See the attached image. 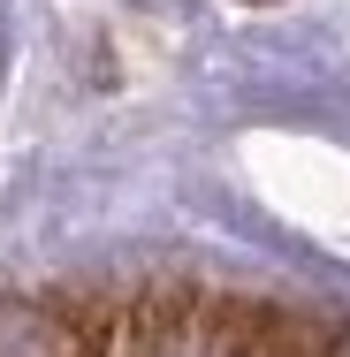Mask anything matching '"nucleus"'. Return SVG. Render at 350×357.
<instances>
[{
  "instance_id": "f03ea898",
  "label": "nucleus",
  "mask_w": 350,
  "mask_h": 357,
  "mask_svg": "<svg viewBox=\"0 0 350 357\" xmlns=\"http://www.w3.org/2000/svg\"><path fill=\"white\" fill-rule=\"evenodd\" d=\"M191 319H198V282H145L138 296H122V335L145 357L191 342Z\"/></svg>"
},
{
  "instance_id": "f257e3e1",
  "label": "nucleus",
  "mask_w": 350,
  "mask_h": 357,
  "mask_svg": "<svg viewBox=\"0 0 350 357\" xmlns=\"http://www.w3.org/2000/svg\"><path fill=\"white\" fill-rule=\"evenodd\" d=\"M46 319H54L61 357H122V296H107V289L46 296Z\"/></svg>"
},
{
  "instance_id": "20e7f679",
  "label": "nucleus",
  "mask_w": 350,
  "mask_h": 357,
  "mask_svg": "<svg viewBox=\"0 0 350 357\" xmlns=\"http://www.w3.org/2000/svg\"><path fill=\"white\" fill-rule=\"evenodd\" d=\"M0 357H61L46 304H31V296H0Z\"/></svg>"
},
{
  "instance_id": "7ed1b4c3",
  "label": "nucleus",
  "mask_w": 350,
  "mask_h": 357,
  "mask_svg": "<svg viewBox=\"0 0 350 357\" xmlns=\"http://www.w3.org/2000/svg\"><path fill=\"white\" fill-rule=\"evenodd\" d=\"M350 342L343 319L305 304H259V357H335Z\"/></svg>"
}]
</instances>
